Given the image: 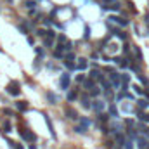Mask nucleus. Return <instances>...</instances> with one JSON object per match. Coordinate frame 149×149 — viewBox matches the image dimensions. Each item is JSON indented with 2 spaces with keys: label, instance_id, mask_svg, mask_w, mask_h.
<instances>
[{
  "label": "nucleus",
  "instance_id": "obj_11",
  "mask_svg": "<svg viewBox=\"0 0 149 149\" xmlns=\"http://www.w3.org/2000/svg\"><path fill=\"white\" fill-rule=\"evenodd\" d=\"M16 108H17L19 111H26V109H28V104H26L25 101H17V102H16Z\"/></svg>",
  "mask_w": 149,
  "mask_h": 149
},
{
  "label": "nucleus",
  "instance_id": "obj_26",
  "mask_svg": "<svg viewBox=\"0 0 149 149\" xmlns=\"http://www.w3.org/2000/svg\"><path fill=\"white\" fill-rule=\"evenodd\" d=\"M139 80H140L144 85H147V83H149V81H147V78H146V76H142V75H139Z\"/></svg>",
  "mask_w": 149,
  "mask_h": 149
},
{
  "label": "nucleus",
  "instance_id": "obj_2",
  "mask_svg": "<svg viewBox=\"0 0 149 149\" xmlns=\"http://www.w3.org/2000/svg\"><path fill=\"white\" fill-rule=\"evenodd\" d=\"M89 126H90V120L83 116V118L80 120V126H76L75 130H76L78 134H83V132H87V128H89Z\"/></svg>",
  "mask_w": 149,
  "mask_h": 149
},
{
  "label": "nucleus",
  "instance_id": "obj_16",
  "mask_svg": "<svg viewBox=\"0 0 149 149\" xmlns=\"http://www.w3.org/2000/svg\"><path fill=\"white\" fill-rule=\"evenodd\" d=\"M137 116H139V120H142V121H149V115H146V113H137Z\"/></svg>",
  "mask_w": 149,
  "mask_h": 149
},
{
  "label": "nucleus",
  "instance_id": "obj_23",
  "mask_svg": "<svg viewBox=\"0 0 149 149\" xmlns=\"http://www.w3.org/2000/svg\"><path fill=\"white\" fill-rule=\"evenodd\" d=\"M90 94H92V95H99V94H101V89H97V87H94V89L90 90Z\"/></svg>",
  "mask_w": 149,
  "mask_h": 149
},
{
  "label": "nucleus",
  "instance_id": "obj_9",
  "mask_svg": "<svg viewBox=\"0 0 149 149\" xmlns=\"http://www.w3.org/2000/svg\"><path fill=\"white\" fill-rule=\"evenodd\" d=\"M90 78H92V80H97V81H101L104 76L101 75V71H97V70H92V71H90Z\"/></svg>",
  "mask_w": 149,
  "mask_h": 149
},
{
  "label": "nucleus",
  "instance_id": "obj_24",
  "mask_svg": "<svg viewBox=\"0 0 149 149\" xmlns=\"http://www.w3.org/2000/svg\"><path fill=\"white\" fill-rule=\"evenodd\" d=\"M66 115H70V118H76V113L73 109H66Z\"/></svg>",
  "mask_w": 149,
  "mask_h": 149
},
{
  "label": "nucleus",
  "instance_id": "obj_32",
  "mask_svg": "<svg viewBox=\"0 0 149 149\" xmlns=\"http://www.w3.org/2000/svg\"><path fill=\"white\" fill-rule=\"evenodd\" d=\"M30 149H36V146H30Z\"/></svg>",
  "mask_w": 149,
  "mask_h": 149
},
{
  "label": "nucleus",
  "instance_id": "obj_1",
  "mask_svg": "<svg viewBox=\"0 0 149 149\" xmlns=\"http://www.w3.org/2000/svg\"><path fill=\"white\" fill-rule=\"evenodd\" d=\"M109 81L115 89H120V85H121V75H118L116 71H109Z\"/></svg>",
  "mask_w": 149,
  "mask_h": 149
},
{
  "label": "nucleus",
  "instance_id": "obj_18",
  "mask_svg": "<svg viewBox=\"0 0 149 149\" xmlns=\"http://www.w3.org/2000/svg\"><path fill=\"white\" fill-rule=\"evenodd\" d=\"M121 147L123 149H134V144H132V140H125V144Z\"/></svg>",
  "mask_w": 149,
  "mask_h": 149
},
{
  "label": "nucleus",
  "instance_id": "obj_8",
  "mask_svg": "<svg viewBox=\"0 0 149 149\" xmlns=\"http://www.w3.org/2000/svg\"><path fill=\"white\" fill-rule=\"evenodd\" d=\"M92 108L97 111V113H101L102 109H104V101H94V104H92Z\"/></svg>",
  "mask_w": 149,
  "mask_h": 149
},
{
  "label": "nucleus",
  "instance_id": "obj_27",
  "mask_svg": "<svg viewBox=\"0 0 149 149\" xmlns=\"http://www.w3.org/2000/svg\"><path fill=\"white\" fill-rule=\"evenodd\" d=\"M99 120H101V121H108V116L102 115V113H99Z\"/></svg>",
  "mask_w": 149,
  "mask_h": 149
},
{
  "label": "nucleus",
  "instance_id": "obj_29",
  "mask_svg": "<svg viewBox=\"0 0 149 149\" xmlns=\"http://www.w3.org/2000/svg\"><path fill=\"white\" fill-rule=\"evenodd\" d=\"M90 36V28L87 26V28H85V38H89Z\"/></svg>",
  "mask_w": 149,
  "mask_h": 149
},
{
  "label": "nucleus",
  "instance_id": "obj_6",
  "mask_svg": "<svg viewBox=\"0 0 149 149\" xmlns=\"http://www.w3.org/2000/svg\"><path fill=\"white\" fill-rule=\"evenodd\" d=\"M21 137H23L25 140H28V142H33L36 137H35V134H31L30 130H21Z\"/></svg>",
  "mask_w": 149,
  "mask_h": 149
},
{
  "label": "nucleus",
  "instance_id": "obj_3",
  "mask_svg": "<svg viewBox=\"0 0 149 149\" xmlns=\"http://www.w3.org/2000/svg\"><path fill=\"white\" fill-rule=\"evenodd\" d=\"M54 38H56V31H52V30L45 31V35H44V44H45L47 47H52V44H54Z\"/></svg>",
  "mask_w": 149,
  "mask_h": 149
},
{
  "label": "nucleus",
  "instance_id": "obj_31",
  "mask_svg": "<svg viewBox=\"0 0 149 149\" xmlns=\"http://www.w3.org/2000/svg\"><path fill=\"white\" fill-rule=\"evenodd\" d=\"M146 23H147V25H149V16H146Z\"/></svg>",
  "mask_w": 149,
  "mask_h": 149
},
{
  "label": "nucleus",
  "instance_id": "obj_7",
  "mask_svg": "<svg viewBox=\"0 0 149 149\" xmlns=\"http://www.w3.org/2000/svg\"><path fill=\"white\" fill-rule=\"evenodd\" d=\"M113 23H116V25H120V26H126L128 23H126V19H123V17H118V16H111L109 17Z\"/></svg>",
  "mask_w": 149,
  "mask_h": 149
},
{
  "label": "nucleus",
  "instance_id": "obj_25",
  "mask_svg": "<svg viewBox=\"0 0 149 149\" xmlns=\"http://www.w3.org/2000/svg\"><path fill=\"white\" fill-rule=\"evenodd\" d=\"M140 132H142V134H146V137L149 139V126H144V128H142Z\"/></svg>",
  "mask_w": 149,
  "mask_h": 149
},
{
  "label": "nucleus",
  "instance_id": "obj_4",
  "mask_svg": "<svg viewBox=\"0 0 149 149\" xmlns=\"http://www.w3.org/2000/svg\"><path fill=\"white\" fill-rule=\"evenodd\" d=\"M59 83H61V89H62V90H68V87H70V75H68V73H62Z\"/></svg>",
  "mask_w": 149,
  "mask_h": 149
},
{
  "label": "nucleus",
  "instance_id": "obj_30",
  "mask_svg": "<svg viewBox=\"0 0 149 149\" xmlns=\"http://www.w3.org/2000/svg\"><path fill=\"white\" fill-rule=\"evenodd\" d=\"M26 7H28V9H33V7H35V2H26Z\"/></svg>",
  "mask_w": 149,
  "mask_h": 149
},
{
  "label": "nucleus",
  "instance_id": "obj_15",
  "mask_svg": "<svg viewBox=\"0 0 149 149\" xmlns=\"http://www.w3.org/2000/svg\"><path fill=\"white\" fill-rule=\"evenodd\" d=\"M137 106H139V109H146L147 106H149V102H147L146 99H139V101H137Z\"/></svg>",
  "mask_w": 149,
  "mask_h": 149
},
{
  "label": "nucleus",
  "instance_id": "obj_22",
  "mask_svg": "<svg viewBox=\"0 0 149 149\" xmlns=\"http://www.w3.org/2000/svg\"><path fill=\"white\" fill-rule=\"evenodd\" d=\"M81 104H83V108H90V104H89V99H87V97L81 99Z\"/></svg>",
  "mask_w": 149,
  "mask_h": 149
},
{
  "label": "nucleus",
  "instance_id": "obj_19",
  "mask_svg": "<svg viewBox=\"0 0 149 149\" xmlns=\"http://www.w3.org/2000/svg\"><path fill=\"white\" fill-rule=\"evenodd\" d=\"M75 99H76V92H75V90L68 92V101H75Z\"/></svg>",
  "mask_w": 149,
  "mask_h": 149
},
{
  "label": "nucleus",
  "instance_id": "obj_10",
  "mask_svg": "<svg viewBox=\"0 0 149 149\" xmlns=\"http://www.w3.org/2000/svg\"><path fill=\"white\" fill-rule=\"evenodd\" d=\"M135 140H137V144H139V147H140V149H146V147L149 146V142H147V139H144V137H137Z\"/></svg>",
  "mask_w": 149,
  "mask_h": 149
},
{
  "label": "nucleus",
  "instance_id": "obj_33",
  "mask_svg": "<svg viewBox=\"0 0 149 149\" xmlns=\"http://www.w3.org/2000/svg\"><path fill=\"white\" fill-rule=\"evenodd\" d=\"M104 2H115V0H104Z\"/></svg>",
  "mask_w": 149,
  "mask_h": 149
},
{
  "label": "nucleus",
  "instance_id": "obj_14",
  "mask_svg": "<svg viewBox=\"0 0 149 149\" xmlns=\"http://www.w3.org/2000/svg\"><path fill=\"white\" fill-rule=\"evenodd\" d=\"M134 54H135L137 62H142V52H140V49H139V47H134Z\"/></svg>",
  "mask_w": 149,
  "mask_h": 149
},
{
  "label": "nucleus",
  "instance_id": "obj_21",
  "mask_svg": "<svg viewBox=\"0 0 149 149\" xmlns=\"http://www.w3.org/2000/svg\"><path fill=\"white\" fill-rule=\"evenodd\" d=\"M64 66H66L68 70H75V68H76V66L73 64V62H71V61H64Z\"/></svg>",
  "mask_w": 149,
  "mask_h": 149
},
{
  "label": "nucleus",
  "instance_id": "obj_28",
  "mask_svg": "<svg viewBox=\"0 0 149 149\" xmlns=\"http://www.w3.org/2000/svg\"><path fill=\"white\" fill-rule=\"evenodd\" d=\"M134 89H135V92H137L139 95H142V94H144V92H142V89H140V87H137V85H134Z\"/></svg>",
  "mask_w": 149,
  "mask_h": 149
},
{
  "label": "nucleus",
  "instance_id": "obj_20",
  "mask_svg": "<svg viewBox=\"0 0 149 149\" xmlns=\"http://www.w3.org/2000/svg\"><path fill=\"white\" fill-rule=\"evenodd\" d=\"M47 99L50 101V104H56V102H57V97H56V95H52V94H47Z\"/></svg>",
  "mask_w": 149,
  "mask_h": 149
},
{
  "label": "nucleus",
  "instance_id": "obj_12",
  "mask_svg": "<svg viewBox=\"0 0 149 149\" xmlns=\"http://www.w3.org/2000/svg\"><path fill=\"white\" fill-rule=\"evenodd\" d=\"M83 87L87 89V90H92V89L95 87V83H94V80L90 78V80H85V81H83Z\"/></svg>",
  "mask_w": 149,
  "mask_h": 149
},
{
  "label": "nucleus",
  "instance_id": "obj_13",
  "mask_svg": "<svg viewBox=\"0 0 149 149\" xmlns=\"http://www.w3.org/2000/svg\"><path fill=\"white\" fill-rule=\"evenodd\" d=\"M87 66H89V64H87V59H78V64H76L78 70L83 71V70H87Z\"/></svg>",
  "mask_w": 149,
  "mask_h": 149
},
{
  "label": "nucleus",
  "instance_id": "obj_5",
  "mask_svg": "<svg viewBox=\"0 0 149 149\" xmlns=\"http://www.w3.org/2000/svg\"><path fill=\"white\" fill-rule=\"evenodd\" d=\"M7 92H9L11 95H19V94H21V90H19V83H17V81H12L9 87H7Z\"/></svg>",
  "mask_w": 149,
  "mask_h": 149
},
{
  "label": "nucleus",
  "instance_id": "obj_17",
  "mask_svg": "<svg viewBox=\"0 0 149 149\" xmlns=\"http://www.w3.org/2000/svg\"><path fill=\"white\" fill-rule=\"evenodd\" d=\"M109 113H111L113 118H118V109L115 108V106H109Z\"/></svg>",
  "mask_w": 149,
  "mask_h": 149
}]
</instances>
